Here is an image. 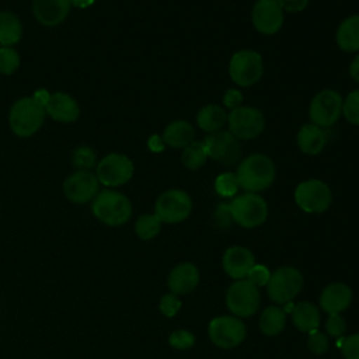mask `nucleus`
<instances>
[{
  "label": "nucleus",
  "mask_w": 359,
  "mask_h": 359,
  "mask_svg": "<svg viewBox=\"0 0 359 359\" xmlns=\"http://www.w3.org/2000/svg\"><path fill=\"white\" fill-rule=\"evenodd\" d=\"M100 181L95 174L87 170H76L62 185L63 195L73 203H87L100 192Z\"/></svg>",
  "instance_id": "15"
},
{
  "label": "nucleus",
  "mask_w": 359,
  "mask_h": 359,
  "mask_svg": "<svg viewBox=\"0 0 359 359\" xmlns=\"http://www.w3.org/2000/svg\"><path fill=\"white\" fill-rule=\"evenodd\" d=\"M265 129L264 114L250 105H240L227 114V130L238 140H250Z\"/></svg>",
  "instance_id": "6"
},
{
  "label": "nucleus",
  "mask_w": 359,
  "mask_h": 359,
  "mask_svg": "<svg viewBox=\"0 0 359 359\" xmlns=\"http://www.w3.org/2000/svg\"><path fill=\"white\" fill-rule=\"evenodd\" d=\"M303 286V276L300 271L294 266H280L273 273L266 283L268 294L272 302L278 304H285L293 300Z\"/></svg>",
  "instance_id": "12"
},
{
  "label": "nucleus",
  "mask_w": 359,
  "mask_h": 359,
  "mask_svg": "<svg viewBox=\"0 0 359 359\" xmlns=\"http://www.w3.org/2000/svg\"><path fill=\"white\" fill-rule=\"evenodd\" d=\"M161 230V220L154 213H146L137 217L135 223V233L142 240L154 238Z\"/></svg>",
  "instance_id": "30"
},
{
  "label": "nucleus",
  "mask_w": 359,
  "mask_h": 359,
  "mask_svg": "<svg viewBox=\"0 0 359 359\" xmlns=\"http://www.w3.org/2000/svg\"><path fill=\"white\" fill-rule=\"evenodd\" d=\"M22 36V24L11 11H0V46H14Z\"/></svg>",
  "instance_id": "27"
},
{
  "label": "nucleus",
  "mask_w": 359,
  "mask_h": 359,
  "mask_svg": "<svg viewBox=\"0 0 359 359\" xmlns=\"http://www.w3.org/2000/svg\"><path fill=\"white\" fill-rule=\"evenodd\" d=\"M342 115L352 123L359 125V88L351 91L342 102Z\"/></svg>",
  "instance_id": "34"
},
{
  "label": "nucleus",
  "mask_w": 359,
  "mask_h": 359,
  "mask_svg": "<svg viewBox=\"0 0 359 359\" xmlns=\"http://www.w3.org/2000/svg\"><path fill=\"white\" fill-rule=\"evenodd\" d=\"M349 76L359 83V53L353 57V60L349 65Z\"/></svg>",
  "instance_id": "45"
},
{
  "label": "nucleus",
  "mask_w": 359,
  "mask_h": 359,
  "mask_svg": "<svg viewBox=\"0 0 359 359\" xmlns=\"http://www.w3.org/2000/svg\"><path fill=\"white\" fill-rule=\"evenodd\" d=\"M93 215L104 224L118 227L125 224L132 216L129 198L114 189H102L93 199Z\"/></svg>",
  "instance_id": "2"
},
{
  "label": "nucleus",
  "mask_w": 359,
  "mask_h": 359,
  "mask_svg": "<svg viewBox=\"0 0 359 359\" xmlns=\"http://www.w3.org/2000/svg\"><path fill=\"white\" fill-rule=\"evenodd\" d=\"M135 172L133 161L121 153L104 156L95 165V175L101 185L115 188L126 184Z\"/></svg>",
  "instance_id": "8"
},
{
  "label": "nucleus",
  "mask_w": 359,
  "mask_h": 359,
  "mask_svg": "<svg viewBox=\"0 0 359 359\" xmlns=\"http://www.w3.org/2000/svg\"><path fill=\"white\" fill-rule=\"evenodd\" d=\"M245 334V325L237 317L222 316L213 318L209 324L210 341L222 349L236 348L244 341Z\"/></svg>",
  "instance_id": "14"
},
{
  "label": "nucleus",
  "mask_w": 359,
  "mask_h": 359,
  "mask_svg": "<svg viewBox=\"0 0 359 359\" xmlns=\"http://www.w3.org/2000/svg\"><path fill=\"white\" fill-rule=\"evenodd\" d=\"M257 1H258V0H257Z\"/></svg>",
  "instance_id": "47"
},
{
  "label": "nucleus",
  "mask_w": 359,
  "mask_h": 359,
  "mask_svg": "<svg viewBox=\"0 0 359 359\" xmlns=\"http://www.w3.org/2000/svg\"><path fill=\"white\" fill-rule=\"evenodd\" d=\"M45 115V108L36 104L32 97H21L10 108L8 125L15 136L29 137L41 129Z\"/></svg>",
  "instance_id": "3"
},
{
  "label": "nucleus",
  "mask_w": 359,
  "mask_h": 359,
  "mask_svg": "<svg viewBox=\"0 0 359 359\" xmlns=\"http://www.w3.org/2000/svg\"><path fill=\"white\" fill-rule=\"evenodd\" d=\"M276 175L275 163L271 157L262 153L250 154L237 164L236 177L238 181V187L245 192L258 194L261 191L268 189Z\"/></svg>",
  "instance_id": "1"
},
{
  "label": "nucleus",
  "mask_w": 359,
  "mask_h": 359,
  "mask_svg": "<svg viewBox=\"0 0 359 359\" xmlns=\"http://www.w3.org/2000/svg\"><path fill=\"white\" fill-rule=\"evenodd\" d=\"M161 139L168 147L184 149L195 140V129L188 121L177 119L164 128Z\"/></svg>",
  "instance_id": "23"
},
{
  "label": "nucleus",
  "mask_w": 359,
  "mask_h": 359,
  "mask_svg": "<svg viewBox=\"0 0 359 359\" xmlns=\"http://www.w3.org/2000/svg\"><path fill=\"white\" fill-rule=\"evenodd\" d=\"M294 202L306 213H323L331 206L332 192L321 180H306L296 187Z\"/></svg>",
  "instance_id": "7"
},
{
  "label": "nucleus",
  "mask_w": 359,
  "mask_h": 359,
  "mask_svg": "<svg viewBox=\"0 0 359 359\" xmlns=\"http://www.w3.org/2000/svg\"><path fill=\"white\" fill-rule=\"evenodd\" d=\"M208 151L205 147L203 140L202 142H196L194 140L192 143H189L188 146H185L182 149V154H181V163L185 168L195 171L199 170L208 160Z\"/></svg>",
  "instance_id": "29"
},
{
  "label": "nucleus",
  "mask_w": 359,
  "mask_h": 359,
  "mask_svg": "<svg viewBox=\"0 0 359 359\" xmlns=\"http://www.w3.org/2000/svg\"><path fill=\"white\" fill-rule=\"evenodd\" d=\"M181 309V300L177 297V294L167 293L160 300V311L165 317H174L178 310Z\"/></svg>",
  "instance_id": "37"
},
{
  "label": "nucleus",
  "mask_w": 359,
  "mask_h": 359,
  "mask_svg": "<svg viewBox=\"0 0 359 359\" xmlns=\"http://www.w3.org/2000/svg\"><path fill=\"white\" fill-rule=\"evenodd\" d=\"M276 1L280 6V8L287 13H300L310 3V0H276Z\"/></svg>",
  "instance_id": "42"
},
{
  "label": "nucleus",
  "mask_w": 359,
  "mask_h": 359,
  "mask_svg": "<svg viewBox=\"0 0 359 359\" xmlns=\"http://www.w3.org/2000/svg\"><path fill=\"white\" fill-rule=\"evenodd\" d=\"M147 146H149V149H150L151 151L158 153V151H163V149H164V142H163L161 136H158V135H153V136H150V137H149Z\"/></svg>",
  "instance_id": "44"
},
{
  "label": "nucleus",
  "mask_w": 359,
  "mask_h": 359,
  "mask_svg": "<svg viewBox=\"0 0 359 359\" xmlns=\"http://www.w3.org/2000/svg\"><path fill=\"white\" fill-rule=\"evenodd\" d=\"M208 157L222 165H236L241 161V143L229 130H217L208 133L203 139Z\"/></svg>",
  "instance_id": "11"
},
{
  "label": "nucleus",
  "mask_w": 359,
  "mask_h": 359,
  "mask_svg": "<svg viewBox=\"0 0 359 359\" xmlns=\"http://www.w3.org/2000/svg\"><path fill=\"white\" fill-rule=\"evenodd\" d=\"M345 359H359V334L349 335L342 344Z\"/></svg>",
  "instance_id": "40"
},
{
  "label": "nucleus",
  "mask_w": 359,
  "mask_h": 359,
  "mask_svg": "<svg viewBox=\"0 0 359 359\" xmlns=\"http://www.w3.org/2000/svg\"><path fill=\"white\" fill-rule=\"evenodd\" d=\"M223 269L233 279H245L254 264V254L241 245L230 247L223 254Z\"/></svg>",
  "instance_id": "18"
},
{
  "label": "nucleus",
  "mask_w": 359,
  "mask_h": 359,
  "mask_svg": "<svg viewBox=\"0 0 359 359\" xmlns=\"http://www.w3.org/2000/svg\"><path fill=\"white\" fill-rule=\"evenodd\" d=\"M241 102H243V95H241V93H240L238 90H236V88H229V90L224 93V95H223V105H224L226 108H229L230 111L234 109V108H237V107H240Z\"/></svg>",
  "instance_id": "41"
},
{
  "label": "nucleus",
  "mask_w": 359,
  "mask_h": 359,
  "mask_svg": "<svg viewBox=\"0 0 359 359\" xmlns=\"http://www.w3.org/2000/svg\"><path fill=\"white\" fill-rule=\"evenodd\" d=\"M342 95L332 88H325L317 93L309 107L311 123L320 128H331L342 115Z\"/></svg>",
  "instance_id": "9"
},
{
  "label": "nucleus",
  "mask_w": 359,
  "mask_h": 359,
  "mask_svg": "<svg viewBox=\"0 0 359 359\" xmlns=\"http://www.w3.org/2000/svg\"><path fill=\"white\" fill-rule=\"evenodd\" d=\"M264 74L262 56L252 49H241L233 53L229 62V76L240 87L257 84Z\"/></svg>",
  "instance_id": "5"
},
{
  "label": "nucleus",
  "mask_w": 359,
  "mask_h": 359,
  "mask_svg": "<svg viewBox=\"0 0 359 359\" xmlns=\"http://www.w3.org/2000/svg\"><path fill=\"white\" fill-rule=\"evenodd\" d=\"M21 63L18 52L13 46H0V73L4 76L13 74Z\"/></svg>",
  "instance_id": "32"
},
{
  "label": "nucleus",
  "mask_w": 359,
  "mask_h": 359,
  "mask_svg": "<svg viewBox=\"0 0 359 359\" xmlns=\"http://www.w3.org/2000/svg\"><path fill=\"white\" fill-rule=\"evenodd\" d=\"M292 320L302 332H311L320 325V311L310 302H300L292 309Z\"/></svg>",
  "instance_id": "26"
},
{
  "label": "nucleus",
  "mask_w": 359,
  "mask_h": 359,
  "mask_svg": "<svg viewBox=\"0 0 359 359\" xmlns=\"http://www.w3.org/2000/svg\"><path fill=\"white\" fill-rule=\"evenodd\" d=\"M335 41L341 50L359 52V14L346 17L337 28Z\"/></svg>",
  "instance_id": "24"
},
{
  "label": "nucleus",
  "mask_w": 359,
  "mask_h": 359,
  "mask_svg": "<svg viewBox=\"0 0 359 359\" xmlns=\"http://www.w3.org/2000/svg\"><path fill=\"white\" fill-rule=\"evenodd\" d=\"M258 287L248 279H240L230 285L226 293L227 309L237 317H250L259 307Z\"/></svg>",
  "instance_id": "13"
},
{
  "label": "nucleus",
  "mask_w": 359,
  "mask_h": 359,
  "mask_svg": "<svg viewBox=\"0 0 359 359\" xmlns=\"http://www.w3.org/2000/svg\"><path fill=\"white\" fill-rule=\"evenodd\" d=\"M45 112L56 122L70 123L77 121L80 115V107L70 94L56 91L50 94V98L45 107Z\"/></svg>",
  "instance_id": "19"
},
{
  "label": "nucleus",
  "mask_w": 359,
  "mask_h": 359,
  "mask_svg": "<svg viewBox=\"0 0 359 359\" xmlns=\"http://www.w3.org/2000/svg\"><path fill=\"white\" fill-rule=\"evenodd\" d=\"M192 210V199L182 189L164 191L154 203V215L161 223L175 224L184 222Z\"/></svg>",
  "instance_id": "10"
},
{
  "label": "nucleus",
  "mask_w": 359,
  "mask_h": 359,
  "mask_svg": "<svg viewBox=\"0 0 359 359\" xmlns=\"http://www.w3.org/2000/svg\"><path fill=\"white\" fill-rule=\"evenodd\" d=\"M72 164L77 170L91 171V168L97 165L95 151L88 146L77 147L72 154Z\"/></svg>",
  "instance_id": "31"
},
{
  "label": "nucleus",
  "mask_w": 359,
  "mask_h": 359,
  "mask_svg": "<svg viewBox=\"0 0 359 359\" xmlns=\"http://www.w3.org/2000/svg\"><path fill=\"white\" fill-rule=\"evenodd\" d=\"M196 125L206 133L222 130L227 125V112L217 104L203 105L196 114Z\"/></svg>",
  "instance_id": "25"
},
{
  "label": "nucleus",
  "mask_w": 359,
  "mask_h": 359,
  "mask_svg": "<svg viewBox=\"0 0 359 359\" xmlns=\"http://www.w3.org/2000/svg\"><path fill=\"white\" fill-rule=\"evenodd\" d=\"M94 1L95 0H70V4L72 7H76V8H87L93 6Z\"/></svg>",
  "instance_id": "46"
},
{
  "label": "nucleus",
  "mask_w": 359,
  "mask_h": 359,
  "mask_svg": "<svg viewBox=\"0 0 359 359\" xmlns=\"http://www.w3.org/2000/svg\"><path fill=\"white\" fill-rule=\"evenodd\" d=\"M352 302V290L345 283H331L328 285L321 296H320V306L328 314H339Z\"/></svg>",
  "instance_id": "21"
},
{
  "label": "nucleus",
  "mask_w": 359,
  "mask_h": 359,
  "mask_svg": "<svg viewBox=\"0 0 359 359\" xmlns=\"http://www.w3.org/2000/svg\"><path fill=\"white\" fill-rule=\"evenodd\" d=\"M271 278V272L265 265H254L247 275V279L257 287L265 286Z\"/></svg>",
  "instance_id": "38"
},
{
  "label": "nucleus",
  "mask_w": 359,
  "mask_h": 359,
  "mask_svg": "<svg viewBox=\"0 0 359 359\" xmlns=\"http://www.w3.org/2000/svg\"><path fill=\"white\" fill-rule=\"evenodd\" d=\"M199 282V271L191 262H182L174 266L168 275L167 285L172 294H187L192 292Z\"/></svg>",
  "instance_id": "20"
},
{
  "label": "nucleus",
  "mask_w": 359,
  "mask_h": 359,
  "mask_svg": "<svg viewBox=\"0 0 359 359\" xmlns=\"http://www.w3.org/2000/svg\"><path fill=\"white\" fill-rule=\"evenodd\" d=\"M328 140L327 130L324 128H320L314 123H304L296 136V143L297 147L300 149L302 153L307 156H316L320 154Z\"/></svg>",
  "instance_id": "22"
},
{
  "label": "nucleus",
  "mask_w": 359,
  "mask_h": 359,
  "mask_svg": "<svg viewBox=\"0 0 359 359\" xmlns=\"http://www.w3.org/2000/svg\"><path fill=\"white\" fill-rule=\"evenodd\" d=\"M286 325V313L278 306L266 307L259 317V330L268 337L278 335Z\"/></svg>",
  "instance_id": "28"
},
{
  "label": "nucleus",
  "mask_w": 359,
  "mask_h": 359,
  "mask_svg": "<svg viewBox=\"0 0 359 359\" xmlns=\"http://www.w3.org/2000/svg\"><path fill=\"white\" fill-rule=\"evenodd\" d=\"M325 330H327L328 335L338 338L346 331V323L339 314H330L327 324H325Z\"/></svg>",
  "instance_id": "39"
},
{
  "label": "nucleus",
  "mask_w": 359,
  "mask_h": 359,
  "mask_svg": "<svg viewBox=\"0 0 359 359\" xmlns=\"http://www.w3.org/2000/svg\"><path fill=\"white\" fill-rule=\"evenodd\" d=\"M238 181L236 172H223L215 180V189L223 198L234 196L238 191Z\"/></svg>",
  "instance_id": "33"
},
{
  "label": "nucleus",
  "mask_w": 359,
  "mask_h": 359,
  "mask_svg": "<svg viewBox=\"0 0 359 359\" xmlns=\"http://www.w3.org/2000/svg\"><path fill=\"white\" fill-rule=\"evenodd\" d=\"M72 8L70 0H34L32 14L43 27H56L62 24Z\"/></svg>",
  "instance_id": "17"
},
{
  "label": "nucleus",
  "mask_w": 359,
  "mask_h": 359,
  "mask_svg": "<svg viewBox=\"0 0 359 359\" xmlns=\"http://www.w3.org/2000/svg\"><path fill=\"white\" fill-rule=\"evenodd\" d=\"M168 342L172 348L180 349V351H185V349H189V348L194 346L195 337L189 331L177 330V331L171 332V335L168 337Z\"/></svg>",
  "instance_id": "35"
},
{
  "label": "nucleus",
  "mask_w": 359,
  "mask_h": 359,
  "mask_svg": "<svg viewBox=\"0 0 359 359\" xmlns=\"http://www.w3.org/2000/svg\"><path fill=\"white\" fill-rule=\"evenodd\" d=\"M32 98L35 100L36 104H39L41 107L45 108L46 104H48V101H49V98H50V93H49L46 88H38V90L34 91Z\"/></svg>",
  "instance_id": "43"
},
{
  "label": "nucleus",
  "mask_w": 359,
  "mask_h": 359,
  "mask_svg": "<svg viewBox=\"0 0 359 359\" xmlns=\"http://www.w3.org/2000/svg\"><path fill=\"white\" fill-rule=\"evenodd\" d=\"M231 219L244 229H254L261 226L268 217L266 201L252 192L237 195L229 203Z\"/></svg>",
  "instance_id": "4"
},
{
  "label": "nucleus",
  "mask_w": 359,
  "mask_h": 359,
  "mask_svg": "<svg viewBox=\"0 0 359 359\" xmlns=\"http://www.w3.org/2000/svg\"><path fill=\"white\" fill-rule=\"evenodd\" d=\"M328 345H330V341H328V337L325 334H323L317 330L309 332L307 346L313 353H316V355L324 353L328 349Z\"/></svg>",
  "instance_id": "36"
},
{
  "label": "nucleus",
  "mask_w": 359,
  "mask_h": 359,
  "mask_svg": "<svg viewBox=\"0 0 359 359\" xmlns=\"http://www.w3.org/2000/svg\"><path fill=\"white\" fill-rule=\"evenodd\" d=\"M283 10L276 0H258L251 11L254 28L262 35H273L283 25Z\"/></svg>",
  "instance_id": "16"
}]
</instances>
